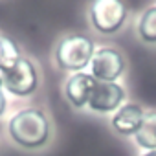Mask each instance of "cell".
<instances>
[{
	"label": "cell",
	"instance_id": "cell-3",
	"mask_svg": "<svg viewBox=\"0 0 156 156\" xmlns=\"http://www.w3.org/2000/svg\"><path fill=\"white\" fill-rule=\"evenodd\" d=\"M127 8L123 0H94L90 8L92 26L105 35L116 33L125 22Z\"/></svg>",
	"mask_w": 156,
	"mask_h": 156
},
{
	"label": "cell",
	"instance_id": "cell-6",
	"mask_svg": "<svg viewBox=\"0 0 156 156\" xmlns=\"http://www.w3.org/2000/svg\"><path fill=\"white\" fill-rule=\"evenodd\" d=\"M123 98H125V92L118 83L98 81L90 96L88 107L96 112H112L121 105Z\"/></svg>",
	"mask_w": 156,
	"mask_h": 156
},
{
	"label": "cell",
	"instance_id": "cell-12",
	"mask_svg": "<svg viewBox=\"0 0 156 156\" xmlns=\"http://www.w3.org/2000/svg\"><path fill=\"white\" fill-rule=\"evenodd\" d=\"M6 110V96H4V83H2V75H0V116Z\"/></svg>",
	"mask_w": 156,
	"mask_h": 156
},
{
	"label": "cell",
	"instance_id": "cell-4",
	"mask_svg": "<svg viewBox=\"0 0 156 156\" xmlns=\"http://www.w3.org/2000/svg\"><path fill=\"white\" fill-rule=\"evenodd\" d=\"M2 83L4 88L15 96H30L35 92L37 85H39V77H37V70L31 64L30 59L20 57L19 62L2 73Z\"/></svg>",
	"mask_w": 156,
	"mask_h": 156
},
{
	"label": "cell",
	"instance_id": "cell-7",
	"mask_svg": "<svg viewBox=\"0 0 156 156\" xmlns=\"http://www.w3.org/2000/svg\"><path fill=\"white\" fill-rule=\"evenodd\" d=\"M96 83H98L96 77L90 75V73H85V72L73 73L66 83V98H68V101L77 108L88 105Z\"/></svg>",
	"mask_w": 156,
	"mask_h": 156
},
{
	"label": "cell",
	"instance_id": "cell-11",
	"mask_svg": "<svg viewBox=\"0 0 156 156\" xmlns=\"http://www.w3.org/2000/svg\"><path fill=\"white\" fill-rule=\"evenodd\" d=\"M138 31H140V35H141L143 41H147V42H156V6H154V8H149V9L141 15Z\"/></svg>",
	"mask_w": 156,
	"mask_h": 156
},
{
	"label": "cell",
	"instance_id": "cell-8",
	"mask_svg": "<svg viewBox=\"0 0 156 156\" xmlns=\"http://www.w3.org/2000/svg\"><path fill=\"white\" fill-rule=\"evenodd\" d=\"M143 118H145V112L141 110V107H138L134 103H129L114 114L112 127H114L116 132H119L123 136H130V134L138 132V129L143 123Z\"/></svg>",
	"mask_w": 156,
	"mask_h": 156
},
{
	"label": "cell",
	"instance_id": "cell-1",
	"mask_svg": "<svg viewBox=\"0 0 156 156\" xmlns=\"http://www.w3.org/2000/svg\"><path fill=\"white\" fill-rule=\"evenodd\" d=\"M9 134L19 145L26 149H35L46 143L50 136V125L41 110L28 108V110H20L11 118Z\"/></svg>",
	"mask_w": 156,
	"mask_h": 156
},
{
	"label": "cell",
	"instance_id": "cell-5",
	"mask_svg": "<svg viewBox=\"0 0 156 156\" xmlns=\"http://www.w3.org/2000/svg\"><path fill=\"white\" fill-rule=\"evenodd\" d=\"M90 64H92V75L96 77V81H105V83H116V79L125 70L123 55L114 48L98 50Z\"/></svg>",
	"mask_w": 156,
	"mask_h": 156
},
{
	"label": "cell",
	"instance_id": "cell-10",
	"mask_svg": "<svg viewBox=\"0 0 156 156\" xmlns=\"http://www.w3.org/2000/svg\"><path fill=\"white\" fill-rule=\"evenodd\" d=\"M20 59V51L17 48V44L9 39L0 35V72H8L11 70Z\"/></svg>",
	"mask_w": 156,
	"mask_h": 156
},
{
	"label": "cell",
	"instance_id": "cell-2",
	"mask_svg": "<svg viewBox=\"0 0 156 156\" xmlns=\"http://www.w3.org/2000/svg\"><path fill=\"white\" fill-rule=\"evenodd\" d=\"M94 42L87 35H68L64 37L55 50V61L59 68L68 72H81L87 64H90L94 57Z\"/></svg>",
	"mask_w": 156,
	"mask_h": 156
},
{
	"label": "cell",
	"instance_id": "cell-9",
	"mask_svg": "<svg viewBox=\"0 0 156 156\" xmlns=\"http://www.w3.org/2000/svg\"><path fill=\"white\" fill-rule=\"evenodd\" d=\"M134 136H136L138 145L149 151H156V112L145 114L143 123Z\"/></svg>",
	"mask_w": 156,
	"mask_h": 156
},
{
	"label": "cell",
	"instance_id": "cell-13",
	"mask_svg": "<svg viewBox=\"0 0 156 156\" xmlns=\"http://www.w3.org/2000/svg\"><path fill=\"white\" fill-rule=\"evenodd\" d=\"M141 156H156V151H149V152H145V154H141Z\"/></svg>",
	"mask_w": 156,
	"mask_h": 156
}]
</instances>
